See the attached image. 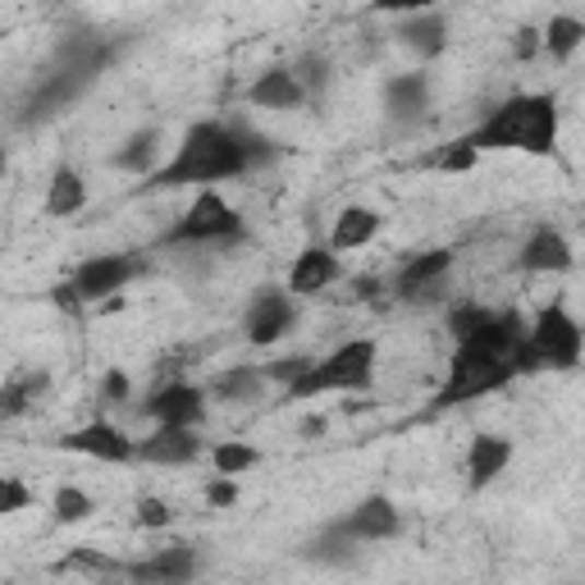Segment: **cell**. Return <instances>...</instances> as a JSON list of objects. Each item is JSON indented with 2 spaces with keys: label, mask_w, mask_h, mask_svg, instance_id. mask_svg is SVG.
Wrapping results in <instances>:
<instances>
[{
  "label": "cell",
  "mask_w": 585,
  "mask_h": 585,
  "mask_svg": "<svg viewBox=\"0 0 585 585\" xmlns=\"http://www.w3.org/2000/svg\"><path fill=\"white\" fill-rule=\"evenodd\" d=\"M247 161V138L224 129V124H192L184 147L174 151V161L165 169L151 174V188H174V184H220L238 179Z\"/></svg>",
  "instance_id": "1"
},
{
  "label": "cell",
  "mask_w": 585,
  "mask_h": 585,
  "mask_svg": "<svg viewBox=\"0 0 585 585\" xmlns=\"http://www.w3.org/2000/svg\"><path fill=\"white\" fill-rule=\"evenodd\" d=\"M553 138H558L553 96H513L467 142L476 151H530V156H545V151H553Z\"/></svg>",
  "instance_id": "2"
},
{
  "label": "cell",
  "mask_w": 585,
  "mask_h": 585,
  "mask_svg": "<svg viewBox=\"0 0 585 585\" xmlns=\"http://www.w3.org/2000/svg\"><path fill=\"white\" fill-rule=\"evenodd\" d=\"M375 379V343L371 339H352L343 348H335L325 362H312L289 385V402L293 398H312V394H329V389H366Z\"/></svg>",
  "instance_id": "3"
},
{
  "label": "cell",
  "mask_w": 585,
  "mask_h": 585,
  "mask_svg": "<svg viewBox=\"0 0 585 585\" xmlns=\"http://www.w3.org/2000/svg\"><path fill=\"white\" fill-rule=\"evenodd\" d=\"M507 379H513V366H507V358L463 343V348H457V358H453V366H448V385L435 394V407L471 402V398H480V394L503 389Z\"/></svg>",
  "instance_id": "4"
},
{
  "label": "cell",
  "mask_w": 585,
  "mask_h": 585,
  "mask_svg": "<svg viewBox=\"0 0 585 585\" xmlns=\"http://www.w3.org/2000/svg\"><path fill=\"white\" fill-rule=\"evenodd\" d=\"M238 229H243L238 211L229 207V201H224L220 192H201V197L192 201V207H188V215L165 234V243H211V238H234Z\"/></svg>",
  "instance_id": "5"
},
{
  "label": "cell",
  "mask_w": 585,
  "mask_h": 585,
  "mask_svg": "<svg viewBox=\"0 0 585 585\" xmlns=\"http://www.w3.org/2000/svg\"><path fill=\"white\" fill-rule=\"evenodd\" d=\"M526 339L536 343V352L545 358V366H576V358H581V329H576V320L558 307H545L540 316H536V325L526 329Z\"/></svg>",
  "instance_id": "6"
},
{
  "label": "cell",
  "mask_w": 585,
  "mask_h": 585,
  "mask_svg": "<svg viewBox=\"0 0 585 585\" xmlns=\"http://www.w3.org/2000/svg\"><path fill=\"white\" fill-rule=\"evenodd\" d=\"M138 274V266L129 257H92L83 261L79 270H73V289H79V297L87 302H106L110 293H119L129 279Z\"/></svg>",
  "instance_id": "7"
},
{
  "label": "cell",
  "mask_w": 585,
  "mask_h": 585,
  "mask_svg": "<svg viewBox=\"0 0 585 585\" xmlns=\"http://www.w3.org/2000/svg\"><path fill=\"white\" fill-rule=\"evenodd\" d=\"M69 453H87V457H101V463H129V457L138 453L133 440L124 435V430H115L110 421H96V425H83L73 430V435L60 440Z\"/></svg>",
  "instance_id": "8"
},
{
  "label": "cell",
  "mask_w": 585,
  "mask_h": 585,
  "mask_svg": "<svg viewBox=\"0 0 585 585\" xmlns=\"http://www.w3.org/2000/svg\"><path fill=\"white\" fill-rule=\"evenodd\" d=\"M398 526H402L398 507H394L385 494H371V499H362V503L348 513L343 536H352V540H394Z\"/></svg>",
  "instance_id": "9"
},
{
  "label": "cell",
  "mask_w": 585,
  "mask_h": 585,
  "mask_svg": "<svg viewBox=\"0 0 585 585\" xmlns=\"http://www.w3.org/2000/svg\"><path fill=\"white\" fill-rule=\"evenodd\" d=\"M453 266V251H421V257H412L402 270H398V297L407 302H425V297H435L440 293V279L448 274Z\"/></svg>",
  "instance_id": "10"
},
{
  "label": "cell",
  "mask_w": 585,
  "mask_h": 585,
  "mask_svg": "<svg viewBox=\"0 0 585 585\" xmlns=\"http://www.w3.org/2000/svg\"><path fill=\"white\" fill-rule=\"evenodd\" d=\"M289 325H293V302L284 293L261 289L251 297V307H247V339L251 343H274Z\"/></svg>",
  "instance_id": "11"
},
{
  "label": "cell",
  "mask_w": 585,
  "mask_h": 585,
  "mask_svg": "<svg viewBox=\"0 0 585 585\" xmlns=\"http://www.w3.org/2000/svg\"><path fill=\"white\" fill-rule=\"evenodd\" d=\"M201 453V440L192 435V425H161L133 457L142 463H156V467H184Z\"/></svg>",
  "instance_id": "12"
},
{
  "label": "cell",
  "mask_w": 585,
  "mask_h": 585,
  "mask_svg": "<svg viewBox=\"0 0 585 585\" xmlns=\"http://www.w3.org/2000/svg\"><path fill=\"white\" fill-rule=\"evenodd\" d=\"M201 412H207V398H201L197 385H165L156 398L147 402V417H156L161 425H197Z\"/></svg>",
  "instance_id": "13"
},
{
  "label": "cell",
  "mask_w": 585,
  "mask_h": 585,
  "mask_svg": "<svg viewBox=\"0 0 585 585\" xmlns=\"http://www.w3.org/2000/svg\"><path fill=\"white\" fill-rule=\"evenodd\" d=\"M335 274H339L335 251L329 247H307L289 270V289L293 293H320V289L335 284Z\"/></svg>",
  "instance_id": "14"
},
{
  "label": "cell",
  "mask_w": 585,
  "mask_h": 585,
  "mask_svg": "<svg viewBox=\"0 0 585 585\" xmlns=\"http://www.w3.org/2000/svg\"><path fill=\"white\" fill-rule=\"evenodd\" d=\"M507 463H513V444L499 440V435H476L471 453H467V480L480 490V485H490Z\"/></svg>",
  "instance_id": "15"
},
{
  "label": "cell",
  "mask_w": 585,
  "mask_h": 585,
  "mask_svg": "<svg viewBox=\"0 0 585 585\" xmlns=\"http://www.w3.org/2000/svg\"><path fill=\"white\" fill-rule=\"evenodd\" d=\"M133 581H188L197 572V558L188 545H165L156 558H147V563H133L124 568Z\"/></svg>",
  "instance_id": "16"
},
{
  "label": "cell",
  "mask_w": 585,
  "mask_h": 585,
  "mask_svg": "<svg viewBox=\"0 0 585 585\" xmlns=\"http://www.w3.org/2000/svg\"><path fill=\"white\" fill-rule=\"evenodd\" d=\"M302 96H307V92L297 87V79L289 69H270V73H261V79L247 87V101H251V106H261V110H293Z\"/></svg>",
  "instance_id": "17"
},
{
  "label": "cell",
  "mask_w": 585,
  "mask_h": 585,
  "mask_svg": "<svg viewBox=\"0 0 585 585\" xmlns=\"http://www.w3.org/2000/svg\"><path fill=\"white\" fill-rule=\"evenodd\" d=\"M572 266V247L558 229H536L530 243L522 247V270H568Z\"/></svg>",
  "instance_id": "18"
},
{
  "label": "cell",
  "mask_w": 585,
  "mask_h": 585,
  "mask_svg": "<svg viewBox=\"0 0 585 585\" xmlns=\"http://www.w3.org/2000/svg\"><path fill=\"white\" fill-rule=\"evenodd\" d=\"M379 229V215L366 211V207H348L339 220H335V234H329V243H335V251H352V247H366L375 238Z\"/></svg>",
  "instance_id": "19"
},
{
  "label": "cell",
  "mask_w": 585,
  "mask_h": 585,
  "mask_svg": "<svg viewBox=\"0 0 585 585\" xmlns=\"http://www.w3.org/2000/svg\"><path fill=\"white\" fill-rule=\"evenodd\" d=\"M83 207H87V184H83V174L60 169L56 179H50V188H46V215H79Z\"/></svg>",
  "instance_id": "20"
},
{
  "label": "cell",
  "mask_w": 585,
  "mask_h": 585,
  "mask_svg": "<svg viewBox=\"0 0 585 585\" xmlns=\"http://www.w3.org/2000/svg\"><path fill=\"white\" fill-rule=\"evenodd\" d=\"M46 389V375L42 371H23V375H14L5 389H0V421H14V417H23L33 407V398Z\"/></svg>",
  "instance_id": "21"
},
{
  "label": "cell",
  "mask_w": 585,
  "mask_h": 585,
  "mask_svg": "<svg viewBox=\"0 0 585 585\" xmlns=\"http://www.w3.org/2000/svg\"><path fill=\"white\" fill-rule=\"evenodd\" d=\"M385 101H389V115H421L425 110V79L421 73H402V79H394L389 87H385Z\"/></svg>",
  "instance_id": "22"
},
{
  "label": "cell",
  "mask_w": 585,
  "mask_h": 585,
  "mask_svg": "<svg viewBox=\"0 0 585 585\" xmlns=\"http://www.w3.org/2000/svg\"><path fill=\"white\" fill-rule=\"evenodd\" d=\"M444 19L440 14H425L421 10V19H407L402 23V42L407 46H417L421 50V56H440V50H444Z\"/></svg>",
  "instance_id": "23"
},
{
  "label": "cell",
  "mask_w": 585,
  "mask_h": 585,
  "mask_svg": "<svg viewBox=\"0 0 585 585\" xmlns=\"http://www.w3.org/2000/svg\"><path fill=\"white\" fill-rule=\"evenodd\" d=\"M581 37H585V28H581V19H572V14H558V19H549V33H545V46H549V56L553 60H568L572 50L581 46Z\"/></svg>",
  "instance_id": "24"
},
{
  "label": "cell",
  "mask_w": 585,
  "mask_h": 585,
  "mask_svg": "<svg viewBox=\"0 0 585 585\" xmlns=\"http://www.w3.org/2000/svg\"><path fill=\"white\" fill-rule=\"evenodd\" d=\"M211 389H215L220 398H229V402H243V398H257L261 375L247 371V366H234V371H220V375L211 379Z\"/></svg>",
  "instance_id": "25"
},
{
  "label": "cell",
  "mask_w": 585,
  "mask_h": 585,
  "mask_svg": "<svg viewBox=\"0 0 585 585\" xmlns=\"http://www.w3.org/2000/svg\"><path fill=\"white\" fill-rule=\"evenodd\" d=\"M115 165L119 169H133V174H151V165H156V133H138L124 151H115Z\"/></svg>",
  "instance_id": "26"
},
{
  "label": "cell",
  "mask_w": 585,
  "mask_h": 585,
  "mask_svg": "<svg viewBox=\"0 0 585 585\" xmlns=\"http://www.w3.org/2000/svg\"><path fill=\"white\" fill-rule=\"evenodd\" d=\"M56 572H96V576H110V572H124V568L110 563V558L96 553V549H73V553H65L60 563H56Z\"/></svg>",
  "instance_id": "27"
},
{
  "label": "cell",
  "mask_w": 585,
  "mask_h": 585,
  "mask_svg": "<svg viewBox=\"0 0 585 585\" xmlns=\"http://www.w3.org/2000/svg\"><path fill=\"white\" fill-rule=\"evenodd\" d=\"M257 463H261V453H257V448H247V444H220V448H215V471H220V476L251 471Z\"/></svg>",
  "instance_id": "28"
},
{
  "label": "cell",
  "mask_w": 585,
  "mask_h": 585,
  "mask_svg": "<svg viewBox=\"0 0 585 585\" xmlns=\"http://www.w3.org/2000/svg\"><path fill=\"white\" fill-rule=\"evenodd\" d=\"M56 517H60L65 526L87 522V517H92V499H87L79 485H60V490H56Z\"/></svg>",
  "instance_id": "29"
},
{
  "label": "cell",
  "mask_w": 585,
  "mask_h": 585,
  "mask_svg": "<svg viewBox=\"0 0 585 585\" xmlns=\"http://www.w3.org/2000/svg\"><path fill=\"white\" fill-rule=\"evenodd\" d=\"M435 169H444V174H467V169H476V147L463 138V142H453V147H444L440 156H435Z\"/></svg>",
  "instance_id": "30"
},
{
  "label": "cell",
  "mask_w": 585,
  "mask_h": 585,
  "mask_svg": "<svg viewBox=\"0 0 585 585\" xmlns=\"http://www.w3.org/2000/svg\"><path fill=\"white\" fill-rule=\"evenodd\" d=\"M133 522H138V526H147V530H161V526H169V522H174V513H169V503H161V499H138Z\"/></svg>",
  "instance_id": "31"
},
{
  "label": "cell",
  "mask_w": 585,
  "mask_h": 585,
  "mask_svg": "<svg viewBox=\"0 0 585 585\" xmlns=\"http://www.w3.org/2000/svg\"><path fill=\"white\" fill-rule=\"evenodd\" d=\"M485 307H471V302H467V307H457L453 316H448V329H453V335H457V343H463V339H471L476 335V329L480 325H485Z\"/></svg>",
  "instance_id": "32"
},
{
  "label": "cell",
  "mask_w": 585,
  "mask_h": 585,
  "mask_svg": "<svg viewBox=\"0 0 585 585\" xmlns=\"http://www.w3.org/2000/svg\"><path fill=\"white\" fill-rule=\"evenodd\" d=\"M289 73L297 79V87H302V92H307V87L316 92V87H325V79H329V65H325V60H316V56H307V60H297Z\"/></svg>",
  "instance_id": "33"
},
{
  "label": "cell",
  "mask_w": 585,
  "mask_h": 585,
  "mask_svg": "<svg viewBox=\"0 0 585 585\" xmlns=\"http://www.w3.org/2000/svg\"><path fill=\"white\" fill-rule=\"evenodd\" d=\"M33 503V494L19 485L14 476H0V517H10V513H23V507Z\"/></svg>",
  "instance_id": "34"
},
{
  "label": "cell",
  "mask_w": 585,
  "mask_h": 585,
  "mask_svg": "<svg viewBox=\"0 0 585 585\" xmlns=\"http://www.w3.org/2000/svg\"><path fill=\"white\" fill-rule=\"evenodd\" d=\"M207 503H211V507H229V503H238V485H234L229 476L211 480V485H207Z\"/></svg>",
  "instance_id": "35"
},
{
  "label": "cell",
  "mask_w": 585,
  "mask_h": 585,
  "mask_svg": "<svg viewBox=\"0 0 585 585\" xmlns=\"http://www.w3.org/2000/svg\"><path fill=\"white\" fill-rule=\"evenodd\" d=\"M430 5H440V0H375L379 14H421Z\"/></svg>",
  "instance_id": "36"
},
{
  "label": "cell",
  "mask_w": 585,
  "mask_h": 585,
  "mask_svg": "<svg viewBox=\"0 0 585 585\" xmlns=\"http://www.w3.org/2000/svg\"><path fill=\"white\" fill-rule=\"evenodd\" d=\"M307 366H312L307 358H293V362H274V366H270V375H274V379H297Z\"/></svg>",
  "instance_id": "37"
},
{
  "label": "cell",
  "mask_w": 585,
  "mask_h": 585,
  "mask_svg": "<svg viewBox=\"0 0 585 585\" xmlns=\"http://www.w3.org/2000/svg\"><path fill=\"white\" fill-rule=\"evenodd\" d=\"M101 394L115 398V402H119V398H129V379H124L119 371H110V375H106V385H101Z\"/></svg>",
  "instance_id": "38"
},
{
  "label": "cell",
  "mask_w": 585,
  "mask_h": 585,
  "mask_svg": "<svg viewBox=\"0 0 585 585\" xmlns=\"http://www.w3.org/2000/svg\"><path fill=\"white\" fill-rule=\"evenodd\" d=\"M536 46H540V33H530V28H522V33H517V56H522V60L536 56Z\"/></svg>",
  "instance_id": "39"
},
{
  "label": "cell",
  "mask_w": 585,
  "mask_h": 585,
  "mask_svg": "<svg viewBox=\"0 0 585 585\" xmlns=\"http://www.w3.org/2000/svg\"><path fill=\"white\" fill-rule=\"evenodd\" d=\"M56 302H60L65 312H79V302H83V297H79V289H73V284H60V289H56Z\"/></svg>",
  "instance_id": "40"
},
{
  "label": "cell",
  "mask_w": 585,
  "mask_h": 585,
  "mask_svg": "<svg viewBox=\"0 0 585 585\" xmlns=\"http://www.w3.org/2000/svg\"><path fill=\"white\" fill-rule=\"evenodd\" d=\"M352 293H358V297H375V293H379V279H358V284H352Z\"/></svg>",
  "instance_id": "41"
},
{
  "label": "cell",
  "mask_w": 585,
  "mask_h": 585,
  "mask_svg": "<svg viewBox=\"0 0 585 585\" xmlns=\"http://www.w3.org/2000/svg\"><path fill=\"white\" fill-rule=\"evenodd\" d=\"M0 169H5V156H0Z\"/></svg>",
  "instance_id": "42"
}]
</instances>
